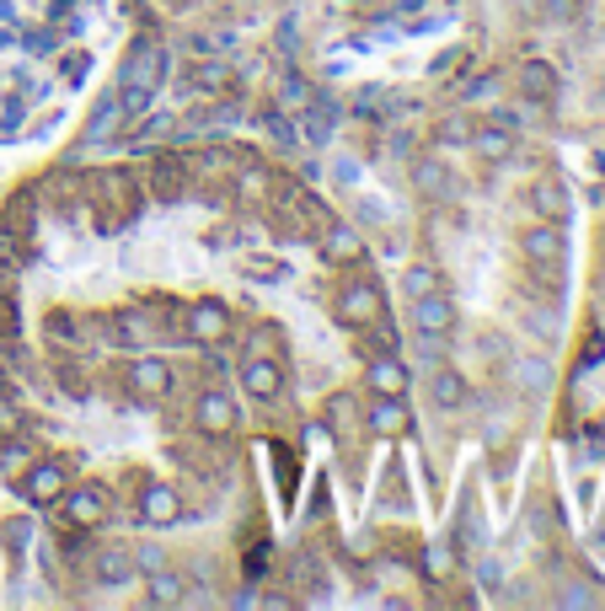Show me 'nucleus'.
<instances>
[{
  "mask_svg": "<svg viewBox=\"0 0 605 611\" xmlns=\"http://www.w3.org/2000/svg\"><path fill=\"white\" fill-rule=\"evenodd\" d=\"M113 38V0H0V151L70 113Z\"/></svg>",
  "mask_w": 605,
  "mask_h": 611,
  "instance_id": "obj_1",
  "label": "nucleus"
}]
</instances>
